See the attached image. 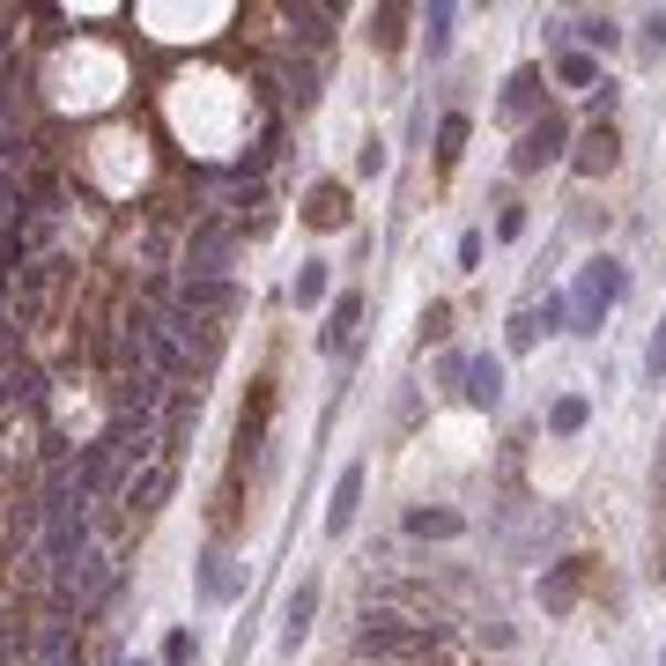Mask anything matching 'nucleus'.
<instances>
[{
  "mask_svg": "<svg viewBox=\"0 0 666 666\" xmlns=\"http://www.w3.org/2000/svg\"><path fill=\"white\" fill-rule=\"evenodd\" d=\"M622 296H630V267H622V260H607V252H600V260H585L578 289H570V334H585V341H592Z\"/></svg>",
  "mask_w": 666,
  "mask_h": 666,
  "instance_id": "f257e3e1",
  "label": "nucleus"
},
{
  "mask_svg": "<svg viewBox=\"0 0 666 666\" xmlns=\"http://www.w3.org/2000/svg\"><path fill=\"white\" fill-rule=\"evenodd\" d=\"M112 585H119L112 556H104V548H82L67 570H52V615H89V607H104Z\"/></svg>",
  "mask_w": 666,
  "mask_h": 666,
  "instance_id": "f03ea898",
  "label": "nucleus"
},
{
  "mask_svg": "<svg viewBox=\"0 0 666 666\" xmlns=\"http://www.w3.org/2000/svg\"><path fill=\"white\" fill-rule=\"evenodd\" d=\"M370 659H430L437 652V630L430 622H400V615H370L363 607V630H356Z\"/></svg>",
  "mask_w": 666,
  "mask_h": 666,
  "instance_id": "7ed1b4c3",
  "label": "nucleus"
},
{
  "mask_svg": "<svg viewBox=\"0 0 666 666\" xmlns=\"http://www.w3.org/2000/svg\"><path fill=\"white\" fill-rule=\"evenodd\" d=\"M60 289H67V260H30L23 274H15V319L23 326H45L52 311H60Z\"/></svg>",
  "mask_w": 666,
  "mask_h": 666,
  "instance_id": "20e7f679",
  "label": "nucleus"
},
{
  "mask_svg": "<svg viewBox=\"0 0 666 666\" xmlns=\"http://www.w3.org/2000/svg\"><path fill=\"white\" fill-rule=\"evenodd\" d=\"M548 163H570V119H563V112H541V119L518 134V148H511V171L518 178L548 171Z\"/></svg>",
  "mask_w": 666,
  "mask_h": 666,
  "instance_id": "39448f33",
  "label": "nucleus"
},
{
  "mask_svg": "<svg viewBox=\"0 0 666 666\" xmlns=\"http://www.w3.org/2000/svg\"><path fill=\"white\" fill-rule=\"evenodd\" d=\"M82 548H97V541H89V504H82V496H67V504H45V563L67 570Z\"/></svg>",
  "mask_w": 666,
  "mask_h": 666,
  "instance_id": "423d86ee",
  "label": "nucleus"
},
{
  "mask_svg": "<svg viewBox=\"0 0 666 666\" xmlns=\"http://www.w3.org/2000/svg\"><path fill=\"white\" fill-rule=\"evenodd\" d=\"M230 252H237V222H230V215H208L193 230V245H186V282H222Z\"/></svg>",
  "mask_w": 666,
  "mask_h": 666,
  "instance_id": "0eeeda50",
  "label": "nucleus"
},
{
  "mask_svg": "<svg viewBox=\"0 0 666 666\" xmlns=\"http://www.w3.org/2000/svg\"><path fill=\"white\" fill-rule=\"evenodd\" d=\"M30 666H82V637H74V622L67 615H52V622H38L30 630V652H23Z\"/></svg>",
  "mask_w": 666,
  "mask_h": 666,
  "instance_id": "6e6552de",
  "label": "nucleus"
},
{
  "mask_svg": "<svg viewBox=\"0 0 666 666\" xmlns=\"http://www.w3.org/2000/svg\"><path fill=\"white\" fill-rule=\"evenodd\" d=\"M615 163H622V141H615V126H607V119L585 126V134L570 141V171H578V178H607Z\"/></svg>",
  "mask_w": 666,
  "mask_h": 666,
  "instance_id": "1a4fd4ad",
  "label": "nucleus"
},
{
  "mask_svg": "<svg viewBox=\"0 0 666 666\" xmlns=\"http://www.w3.org/2000/svg\"><path fill=\"white\" fill-rule=\"evenodd\" d=\"M363 459H348L341 467V482H334V504H326V533L341 541V533H356V511H363Z\"/></svg>",
  "mask_w": 666,
  "mask_h": 666,
  "instance_id": "9d476101",
  "label": "nucleus"
},
{
  "mask_svg": "<svg viewBox=\"0 0 666 666\" xmlns=\"http://www.w3.org/2000/svg\"><path fill=\"white\" fill-rule=\"evenodd\" d=\"M304 222H311V230H348V222H356V208H348V186H341V178H319V186L304 193Z\"/></svg>",
  "mask_w": 666,
  "mask_h": 666,
  "instance_id": "9b49d317",
  "label": "nucleus"
},
{
  "mask_svg": "<svg viewBox=\"0 0 666 666\" xmlns=\"http://www.w3.org/2000/svg\"><path fill=\"white\" fill-rule=\"evenodd\" d=\"M171 311H186V319H230V311H237V289H230V282H186V289H178V304Z\"/></svg>",
  "mask_w": 666,
  "mask_h": 666,
  "instance_id": "f8f14e48",
  "label": "nucleus"
},
{
  "mask_svg": "<svg viewBox=\"0 0 666 666\" xmlns=\"http://www.w3.org/2000/svg\"><path fill=\"white\" fill-rule=\"evenodd\" d=\"M356 326H363V296L341 289V296H334V311H326V326H319V348H326V356H341V348L356 341Z\"/></svg>",
  "mask_w": 666,
  "mask_h": 666,
  "instance_id": "ddd939ff",
  "label": "nucleus"
},
{
  "mask_svg": "<svg viewBox=\"0 0 666 666\" xmlns=\"http://www.w3.org/2000/svg\"><path fill=\"white\" fill-rule=\"evenodd\" d=\"M311 622H319V585L304 578V585L289 592V615H282V652H304V637H311Z\"/></svg>",
  "mask_w": 666,
  "mask_h": 666,
  "instance_id": "4468645a",
  "label": "nucleus"
},
{
  "mask_svg": "<svg viewBox=\"0 0 666 666\" xmlns=\"http://www.w3.org/2000/svg\"><path fill=\"white\" fill-rule=\"evenodd\" d=\"M496 112H504V119H541V67H518L511 82H504V104H496Z\"/></svg>",
  "mask_w": 666,
  "mask_h": 666,
  "instance_id": "2eb2a0df",
  "label": "nucleus"
},
{
  "mask_svg": "<svg viewBox=\"0 0 666 666\" xmlns=\"http://www.w3.org/2000/svg\"><path fill=\"white\" fill-rule=\"evenodd\" d=\"M171 482H178V467H171V459H156V467H141L134 482H126V511H156V504L171 496Z\"/></svg>",
  "mask_w": 666,
  "mask_h": 666,
  "instance_id": "dca6fc26",
  "label": "nucleus"
},
{
  "mask_svg": "<svg viewBox=\"0 0 666 666\" xmlns=\"http://www.w3.org/2000/svg\"><path fill=\"white\" fill-rule=\"evenodd\" d=\"M408 533H415V541H459V533H467V518L444 511V504H415V511H408Z\"/></svg>",
  "mask_w": 666,
  "mask_h": 666,
  "instance_id": "f3484780",
  "label": "nucleus"
},
{
  "mask_svg": "<svg viewBox=\"0 0 666 666\" xmlns=\"http://www.w3.org/2000/svg\"><path fill=\"white\" fill-rule=\"evenodd\" d=\"M578 585H585V556H570V563H556V578H541V607L548 615H570Z\"/></svg>",
  "mask_w": 666,
  "mask_h": 666,
  "instance_id": "a211bd4d",
  "label": "nucleus"
},
{
  "mask_svg": "<svg viewBox=\"0 0 666 666\" xmlns=\"http://www.w3.org/2000/svg\"><path fill=\"white\" fill-rule=\"evenodd\" d=\"M467 400L474 408H504V356H474L467 363Z\"/></svg>",
  "mask_w": 666,
  "mask_h": 666,
  "instance_id": "6ab92c4d",
  "label": "nucleus"
},
{
  "mask_svg": "<svg viewBox=\"0 0 666 666\" xmlns=\"http://www.w3.org/2000/svg\"><path fill=\"white\" fill-rule=\"evenodd\" d=\"M326 289H334V267H326V260H304V267H296V282H289L296 311H319V304H326Z\"/></svg>",
  "mask_w": 666,
  "mask_h": 666,
  "instance_id": "aec40b11",
  "label": "nucleus"
},
{
  "mask_svg": "<svg viewBox=\"0 0 666 666\" xmlns=\"http://www.w3.org/2000/svg\"><path fill=\"white\" fill-rule=\"evenodd\" d=\"M467 112H444L437 119V171H459V156H467Z\"/></svg>",
  "mask_w": 666,
  "mask_h": 666,
  "instance_id": "412c9836",
  "label": "nucleus"
},
{
  "mask_svg": "<svg viewBox=\"0 0 666 666\" xmlns=\"http://www.w3.org/2000/svg\"><path fill=\"white\" fill-rule=\"evenodd\" d=\"M556 82H563V89H600V60L578 52V45H563L556 52Z\"/></svg>",
  "mask_w": 666,
  "mask_h": 666,
  "instance_id": "4be33fe9",
  "label": "nucleus"
},
{
  "mask_svg": "<svg viewBox=\"0 0 666 666\" xmlns=\"http://www.w3.org/2000/svg\"><path fill=\"white\" fill-rule=\"evenodd\" d=\"M570 30H578V52H592V60L622 45V23H615V15H578Z\"/></svg>",
  "mask_w": 666,
  "mask_h": 666,
  "instance_id": "5701e85b",
  "label": "nucleus"
},
{
  "mask_svg": "<svg viewBox=\"0 0 666 666\" xmlns=\"http://www.w3.org/2000/svg\"><path fill=\"white\" fill-rule=\"evenodd\" d=\"M230 592H237V570H230L222 548H208L200 556V600H230Z\"/></svg>",
  "mask_w": 666,
  "mask_h": 666,
  "instance_id": "b1692460",
  "label": "nucleus"
},
{
  "mask_svg": "<svg viewBox=\"0 0 666 666\" xmlns=\"http://www.w3.org/2000/svg\"><path fill=\"white\" fill-rule=\"evenodd\" d=\"M585 393H563V400H548V437H578L585 430Z\"/></svg>",
  "mask_w": 666,
  "mask_h": 666,
  "instance_id": "393cba45",
  "label": "nucleus"
},
{
  "mask_svg": "<svg viewBox=\"0 0 666 666\" xmlns=\"http://www.w3.org/2000/svg\"><path fill=\"white\" fill-rule=\"evenodd\" d=\"M452 15H459L452 0H437V8L422 15V52H430V60H444V52H452Z\"/></svg>",
  "mask_w": 666,
  "mask_h": 666,
  "instance_id": "a878e982",
  "label": "nucleus"
},
{
  "mask_svg": "<svg viewBox=\"0 0 666 666\" xmlns=\"http://www.w3.org/2000/svg\"><path fill=\"white\" fill-rule=\"evenodd\" d=\"M548 326H541V311H533V304H526V311H511V326H504V348H511V356H526V348L541 341Z\"/></svg>",
  "mask_w": 666,
  "mask_h": 666,
  "instance_id": "bb28decb",
  "label": "nucleus"
},
{
  "mask_svg": "<svg viewBox=\"0 0 666 666\" xmlns=\"http://www.w3.org/2000/svg\"><path fill=\"white\" fill-rule=\"evenodd\" d=\"M370 23H378V30H370V45H378V52H400V23H408V8H378Z\"/></svg>",
  "mask_w": 666,
  "mask_h": 666,
  "instance_id": "cd10ccee",
  "label": "nucleus"
},
{
  "mask_svg": "<svg viewBox=\"0 0 666 666\" xmlns=\"http://www.w3.org/2000/svg\"><path fill=\"white\" fill-rule=\"evenodd\" d=\"M496 237H504V245L526 237V208H518V200H496Z\"/></svg>",
  "mask_w": 666,
  "mask_h": 666,
  "instance_id": "c85d7f7f",
  "label": "nucleus"
},
{
  "mask_svg": "<svg viewBox=\"0 0 666 666\" xmlns=\"http://www.w3.org/2000/svg\"><path fill=\"white\" fill-rule=\"evenodd\" d=\"M444 334H452V304H422V341H444Z\"/></svg>",
  "mask_w": 666,
  "mask_h": 666,
  "instance_id": "c756f323",
  "label": "nucleus"
},
{
  "mask_svg": "<svg viewBox=\"0 0 666 666\" xmlns=\"http://www.w3.org/2000/svg\"><path fill=\"white\" fill-rule=\"evenodd\" d=\"M193 630H171V637H163V666H193Z\"/></svg>",
  "mask_w": 666,
  "mask_h": 666,
  "instance_id": "7c9ffc66",
  "label": "nucleus"
},
{
  "mask_svg": "<svg viewBox=\"0 0 666 666\" xmlns=\"http://www.w3.org/2000/svg\"><path fill=\"white\" fill-rule=\"evenodd\" d=\"M385 171V141H378V134H370L363 148H356V178H378Z\"/></svg>",
  "mask_w": 666,
  "mask_h": 666,
  "instance_id": "2f4dec72",
  "label": "nucleus"
},
{
  "mask_svg": "<svg viewBox=\"0 0 666 666\" xmlns=\"http://www.w3.org/2000/svg\"><path fill=\"white\" fill-rule=\"evenodd\" d=\"M637 30H644V52H666V8H652Z\"/></svg>",
  "mask_w": 666,
  "mask_h": 666,
  "instance_id": "473e14b6",
  "label": "nucleus"
},
{
  "mask_svg": "<svg viewBox=\"0 0 666 666\" xmlns=\"http://www.w3.org/2000/svg\"><path fill=\"white\" fill-rule=\"evenodd\" d=\"M644 378H666V319H659V334H652V348H644Z\"/></svg>",
  "mask_w": 666,
  "mask_h": 666,
  "instance_id": "72a5a7b5",
  "label": "nucleus"
},
{
  "mask_svg": "<svg viewBox=\"0 0 666 666\" xmlns=\"http://www.w3.org/2000/svg\"><path fill=\"white\" fill-rule=\"evenodd\" d=\"M459 267H467V274L482 267V230H467V237H459Z\"/></svg>",
  "mask_w": 666,
  "mask_h": 666,
  "instance_id": "f704fd0d",
  "label": "nucleus"
},
{
  "mask_svg": "<svg viewBox=\"0 0 666 666\" xmlns=\"http://www.w3.org/2000/svg\"><path fill=\"white\" fill-rule=\"evenodd\" d=\"M15 356V311H0V363Z\"/></svg>",
  "mask_w": 666,
  "mask_h": 666,
  "instance_id": "c9c22d12",
  "label": "nucleus"
},
{
  "mask_svg": "<svg viewBox=\"0 0 666 666\" xmlns=\"http://www.w3.org/2000/svg\"><path fill=\"white\" fill-rule=\"evenodd\" d=\"M126 666H156V659H126Z\"/></svg>",
  "mask_w": 666,
  "mask_h": 666,
  "instance_id": "e433bc0d",
  "label": "nucleus"
},
{
  "mask_svg": "<svg viewBox=\"0 0 666 666\" xmlns=\"http://www.w3.org/2000/svg\"><path fill=\"white\" fill-rule=\"evenodd\" d=\"M15 666H30V659H15Z\"/></svg>",
  "mask_w": 666,
  "mask_h": 666,
  "instance_id": "4c0bfd02",
  "label": "nucleus"
}]
</instances>
